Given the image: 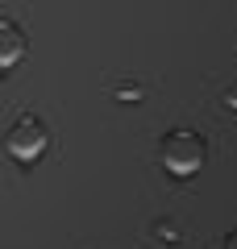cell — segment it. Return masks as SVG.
I'll return each mask as SVG.
<instances>
[{"instance_id": "7a4b0ae2", "label": "cell", "mask_w": 237, "mask_h": 249, "mask_svg": "<svg viewBox=\"0 0 237 249\" xmlns=\"http://www.w3.org/2000/svg\"><path fill=\"white\" fill-rule=\"evenodd\" d=\"M225 249H237V229H233V232L225 237Z\"/></svg>"}, {"instance_id": "6da1fadb", "label": "cell", "mask_w": 237, "mask_h": 249, "mask_svg": "<svg viewBox=\"0 0 237 249\" xmlns=\"http://www.w3.org/2000/svg\"><path fill=\"white\" fill-rule=\"evenodd\" d=\"M162 162H167L175 175H192L204 162V142L196 133H187V129H175V133L162 137Z\"/></svg>"}]
</instances>
